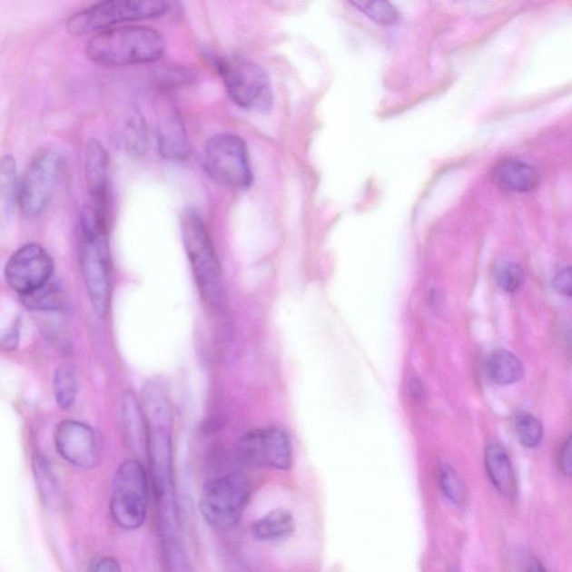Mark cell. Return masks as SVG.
Returning <instances> with one entry per match:
<instances>
[{"mask_svg":"<svg viewBox=\"0 0 572 572\" xmlns=\"http://www.w3.org/2000/svg\"><path fill=\"white\" fill-rule=\"evenodd\" d=\"M554 290L562 297L572 298V266L561 270L554 278Z\"/></svg>","mask_w":572,"mask_h":572,"instance_id":"cell-27","label":"cell"},{"mask_svg":"<svg viewBox=\"0 0 572 572\" xmlns=\"http://www.w3.org/2000/svg\"><path fill=\"white\" fill-rule=\"evenodd\" d=\"M54 443L57 453L73 467L90 469L99 464V440L89 425L72 419L61 421L55 429Z\"/></svg>","mask_w":572,"mask_h":572,"instance_id":"cell-12","label":"cell"},{"mask_svg":"<svg viewBox=\"0 0 572 572\" xmlns=\"http://www.w3.org/2000/svg\"><path fill=\"white\" fill-rule=\"evenodd\" d=\"M239 452L245 462L285 471L292 464V449L283 429L270 428L250 431L242 439Z\"/></svg>","mask_w":572,"mask_h":572,"instance_id":"cell-11","label":"cell"},{"mask_svg":"<svg viewBox=\"0 0 572 572\" xmlns=\"http://www.w3.org/2000/svg\"><path fill=\"white\" fill-rule=\"evenodd\" d=\"M53 391L60 409H69L74 405L79 391V376L74 365L66 362L57 368L53 378Z\"/></svg>","mask_w":572,"mask_h":572,"instance_id":"cell-21","label":"cell"},{"mask_svg":"<svg viewBox=\"0 0 572 572\" xmlns=\"http://www.w3.org/2000/svg\"><path fill=\"white\" fill-rule=\"evenodd\" d=\"M157 138L159 152L164 158L182 162L189 156L191 144L181 116L176 111H169L164 118H160Z\"/></svg>","mask_w":572,"mask_h":572,"instance_id":"cell-15","label":"cell"},{"mask_svg":"<svg viewBox=\"0 0 572 572\" xmlns=\"http://www.w3.org/2000/svg\"><path fill=\"white\" fill-rule=\"evenodd\" d=\"M492 179L508 191L529 192L539 183V173L530 164L518 160H504L493 169Z\"/></svg>","mask_w":572,"mask_h":572,"instance_id":"cell-16","label":"cell"},{"mask_svg":"<svg viewBox=\"0 0 572 572\" xmlns=\"http://www.w3.org/2000/svg\"><path fill=\"white\" fill-rule=\"evenodd\" d=\"M19 181L17 179L16 163L12 156L3 157L0 166V193H2L3 211L12 215L17 206Z\"/></svg>","mask_w":572,"mask_h":572,"instance_id":"cell-22","label":"cell"},{"mask_svg":"<svg viewBox=\"0 0 572 572\" xmlns=\"http://www.w3.org/2000/svg\"><path fill=\"white\" fill-rule=\"evenodd\" d=\"M249 498L250 486L243 475L232 473L212 479L202 492V517L215 529H231L239 523Z\"/></svg>","mask_w":572,"mask_h":572,"instance_id":"cell-8","label":"cell"},{"mask_svg":"<svg viewBox=\"0 0 572 572\" xmlns=\"http://www.w3.org/2000/svg\"><path fill=\"white\" fill-rule=\"evenodd\" d=\"M80 261L92 308L100 317L108 312L111 299V264L108 218L85 207L80 217Z\"/></svg>","mask_w":572,"mask_h":572,"instance_id":"cell-2","label":"cell"},{"mask_svg":"<svg viewBox=\"0 0 572 572\" xmlns=\"http://www.w3.org/2000/svg\"><path fill=\"white\" fill-rule=\"evenodd\" d=\"M484 463L489 481L497 491L503 497L515 498L518 492L517 475L507 450L496 443L488 445Z\"/></svg>","mask_w":572,"mask_h":572,"instance_id":"cell-14","label":"cell"},{"mask_svg":"<svg viewBox=\"0 0 572 572\" xmlns=\"http://www.w3.org/2000/svg\"><path fill=\"white\" fill-rule=\"evenodd\" d=\"M19 338V326L15 324L12 330H9L7 336L3 337V347H6L7 350H12L14 347L17 346Z\"/></svg>","mask_w":572,"mask_h":572,"instance_id":"cell-30","label":"cell"},{"mask_svg":"<svg viewBox=\"0 0 572 572\" xmlns=\"http://www.w3.org/2000/svg\"><path fill=\"white\" fill-rule=\"evenodd\" d=\"M202 167L212 181L227 188L244 191L253 182L249 150L236 134L220 133L208 140Z\"/></svg>","mask_w":572,"mask_h":572,"instance_id":"cell-6","label":"cell"},{"mask_svg":"<svg viewBox=\"0 0 572 572\" xmlns=\"http://www.w3.org/2000/svg\"><path fill=\"white\" fill-rule=\"evenodd\" d=\"M166 41L156 29L121 26L94 34L85 44V53L95 64L121 67L157 62L166 53Z\"/></svg>","mask_w":572,"mask_h":572,"instance_id":"cell-1","label":"cell"},{"mask_svg":"<svg viewBox=\"0 0 572 572\" xmlns=\"http://www.w3.org/2000/svg\"><path fill=\"white\" fill-rule=\"evenodd\" d=\"M439 486L449 503L462 507L467 502V487L459 474L449 464L442 465L439 472Z\"/></svg>","mask_w":572,"mask_h":572,"instance_id":"cell-23","label":"cell"},{"mask_svg":"<svg viewBox=\"0 0 572 572\" xmlns=\"http://www.w3.org/2000/svg\"><path fill=\"white\" fill-rule=\"evenodd\" d=\"M484 370L488 380L500 386L516 384L525 375V367L520 359L504 349H497L489 353L484 361Z\"/></svg>","mask_w":572,"mask_h":572,"instance_id":"cell-18","label":"cell"},{"mask_svg":"<svg viewBox=\"0 0 572 572\" xmlns=\"http://www.w3.org/2000/svg\"><path fill=\"white\" fill-rule=\"evenodd\" d=\"M54 263L46 250L28 243L15 251L5 266V279L19 295L27 294L51 281Z\"/></svg>","mask_w":572,"mask_h":572,"instance_id":"cell-10","label":"cell"},{"mask_svg":"<svg viewBox=\"0 0 572 572\" xmlns=\"http://www.w3.org/2000/svg\"><path fill=\"white\" fill-rule=\"evenodd\" d=\"M182 237L201 297L208 307L220 310L225 303L220 260L205 221L193 208H187L181 220Z\"/></svg>","mask_w":572,"mask_h":572,"instance_id":"cell-3","label":"cell"},{"mask_svg":"<svg viewBox=\"0 0 572 572\" xmlns=\"http://www.w3.org/2000/svg\"><path fill=\"white\" fill-rule=\"evenodd\" d=\"M90 572H123V568L114 558L111 557H99L91 562Z\"/></svg>","mask_w":572,"mask_h":572,"instance_id":"cell-28","label":"cell"},{"mask_svg":"<svg viewBox=\"0 0 572 572\" xmlns=\"http://www.w3.org/2000/svg\"><path fill=\"white\" fill-rule=\"evenodd\" d=\"M149 508V482L143 464L124 460L115 472L110 511L116 525L135 530L143 525Z\"/></svg>","mask_w":572,"mask_h":572,"instance_id":"cell-7","label":"cell"},{"mask_svg":"<svg viewBox=\"0 0 572 572\" xmlns=\"http://www.w3.org/2000/svg\"><path fill=\"white\" fill-rule=\"evenodd\" d=\"M85 182L90 207L108 218L110 198V158L101 143H89L85 153Z\"/></svg>","mask_w":572,"mask_h":572,"instance_id":"cell-13","label":"cell"},{"mask_svg":"<svg viewBox=\"0 0 572 572\" xmlns=\"http://www.w3.org/2000/svg\"><path fill=\"white\" fill-rule=\"evenodd\" d=\"M515 428L518 440L528 449L537 448L544 439V426L536 416L528 411H520L516 416Z\"/></svg>","mask_w":572,"mask_h":572,"instance_id":"cell-24","label":"cell"},{"mask_svg":"<svg viewBox=\"0 0 572 572\" xmlns=\"http://www.w3.org/2000/svg\"><path fill=\"white\" fill-rule=\"evenodd\" d=\"M560 468L567 477H572V434L562 446L560 453Z\"/></svg>","mask_w":572,"mask_h":572,"instance_id":"cell-29","label":"cell"},{"mask_svg":"<svg viewBox=\"0 0 572 572\" xmlns=\"http://www.w3.org/2000/svg\"><path fill=\"white\" fill-rule=\"evenodd\" d=\"M527 572H547L545 567L540 564L537 560H533L529 565V568H528Z\"/></svg>","mask_w":572,"mask_h":572,"instance_id":"cell-31","label":"cell"},{"mask_svg":"<svg viewBox=\"0 0 572 572\" xmlns=\"http://www.w3.org/2000/svg\"><path fill=\"white\" fill-rule=\"evenodd\" d=\"M173 4L163 0H111L92 5L72 15L66 29L73 35L96 34L123 23L145 21L164 16Z\"/></svg>","mask_w":572,"mask_h":572,"instance_id":"cell-5","label":"cell"},{"mask_svg":"<svg viewBox=\"0 0 572 572\" xmlns=\"http://www.w3.org/2000/svg\"><path fill=\"white\" fill-rule=\"evenodd\" d=\"M63 160L60 153L38 154L24 173L18 186L17 206L26 218L40 216L51 202L60 182Z\"/></svg>","mask_w":572,"mask_h":572,"instance_id":"cell-9","label":"cell"},{"mask_svg":"<svg viewBox=\"0 0 572 572\" xmlns=\"http://www.w3.org/2000/svg\"><path fill=\"white\" fill-rule=\"evenodd\" d=\"M295 520L292 513L285 508L271 511L253 526L256 539L263 542H282L293 536Z\"/></svg>","mask_w":572,"mask_h":572,"instance_id":"cell-19","label":"cell"},{"mask_svg":"<svg viewBox=\"0 0 572 572\" xmlns=\"http://www.w3.org/2000/svg\"><path fill=\"white\" fill-rule=\"evenodd\" d=\"M352 6L380 24L390 25L399 21V13L390 3L386 2H353Z\"/></svg>","mask_w":572,"mask_h":572,"instance_id":"cell-26","label":"cell"},{"mask_svg":"<svg viewBox=\"0 0 572 572\" xmlns=\"http://www.w3.org/2000/svg\"><path fill=\"white\" fill-rule=\"evenodd\" d=\"M25 307L35 311H58L65 307L66 295L64 291L53 281L27 294L21 295Z\"/></svg>","mask_w":572,"mask_h":572,"instance_id":"cell-20","label":"cell"},{"mask_svg":"<svg viewBox=\"0 0 572 572\" xmlns=\"http://www.w3.org/2000/svg\"><path fill=\"white\" fill-rule=\"evenodd\" d=\"M568 342H569L570 351L572 353V330H571V331L569 333V341Z\"/></svg>","mask_w":572,"mask_h":572,"instance_id":"cell-32","label":"cell"},{"mask_svg":"<svg viewBox=\"0 0 572 572\" xmlns=\"http://www.w3.org/2000/svg\"><path fill=\"white\" fill-rule=\"evenodd\" d=\"M453 572H459V571H453Z\"/></svg>","mask_w":572,"mask_h":572,"instance_id":"cell-33","label":"cell"},{"mask_svg":"<svg viewBox=\"0 0 572 572\" xmlns=\"http://www.w3.org/2000/svg\"><path fill=\"white\" fill-rule=\"evenodd\" d=\"M203 55L221 76L227 94L237 106L261 113L271 109L272 87L268 74L259 64L241 55H218L211 52Z\"/></svg>","mask_w":572,"mask_h":572,"instance_id":"cell-4","label":"cell"},{"mask_svg":"<svg viewBox=\"0 0 572 572\" xmlns=\"http://www.w3.org/2000/svg\"><path fill=\"white\" fill-rule=\"evenodd\" d=\"M121 409L125 440L134 449H148L147 419L135 396L125 395Z\"/></svg>","mask_w":572,"mask_h":572,"instance_id":"cell-17","label":"cell"},{"mask_svg":"<svg viewBox=\"0 0 572 572\" xmlns=\"http://www.w3.org/2000/svg\"><path fill=\"white\" fill-rule=\"evenodd\" d=\"M494 276L498 286L508 293H515L525 283V272L520 265L513 261H502L497 264Z\"/></svg>","mask_w":572,"mask_h":572,"instance_id":"cell-25","label":"cell"}]
</instances>
